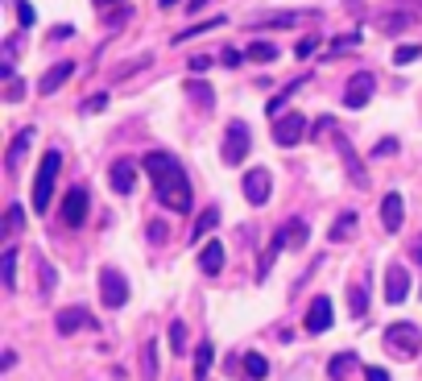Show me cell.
<instances>
[{
	"mask_svg": "<svg viewBox=\"0 0 422 381\" xmlns=\"http://www.w3.org/2000/svg\"><path fill=\"white\" fill-rule=\"evenodd\" d=\"M319 50V38H302L298 46H294V58H307V54H315Z\"/></svg>",
	"mask_w": 422,
	"mask_h": 381,
	"instance_id": "cell-40",
	"label": "cell"
},
{
	"mask_svg": "<svg viewBox=\"0 0 422 381\" xmlns=\"http://www.w3.org/2000/svg\"><path fill=\"white\" fill-rule=\"evenodd\" d=\"M50 290H54V270L42 261V294H50Z\"/></svg>",
	"mask_w": 422,
	"mask_h": 381,
	"instance_id": "cell-43",
	"label": "cell"
},
{
	"mask_svg": "<svg viewBox=\"0 0 422 381\" xmlns=\"http://www.w3.org/2000/svg\"><path fill=\"white\" fill-rule=\"evenodd\" d=\"M4 228H8V233H21V228H25V212H21V203H13V207L4 212Z\"/></svg>",
	"mask_w": 422,
	"mask_h": 381,
	"instance_id": "cell-35",
	"label": "cell"
},
{
	"mask_svg": "<svg viewBox=\"0 0 422 381\" xmlns=\"http://www.w3.org/2000/svg\"><path fill=\"white\" fill-rule=\"evenodd\" d=\"M0 278L8 290H17V249H4V257H0Z\"/></svg>",
	"mask_w": 422,
	"mask_h": 381,
	"instance_id": "cell-26",
	"label": "cell"
},
{
	"mask_svg": "<svg viewBox=\"0 0 422 381\" xmlns=\"http://www.w3.org/2000/svg\"><path fill=\"white\" fill-rule=\"evenodd\" d=\"M211 356H216V348H211V340H203L199 352H195V381H203L211 373Z\"/></svg>",
	"mask_w": 422,
	"mask_h": 381,
	"instance_id": "cell-24",
	"label": "cell"
},
{
	"mask_svg": "<svg viewBox=\"0 0 422 381\" xmlns=\"http://www.w3.org/2000/svg\"><path fill=\"white\" fill-rule=\"evenodd\" d=\"M99 108H108V92L92 95V99H87V104H83V112H99Z\"/></svg>",
	"mask_w": 422,
	"mask_h": 381,
	"instance_id": "cell-42",
	"label": "cell"
},
{
	"mask_svg": "<svg viewBox=\"0 0 422 381\" xmlns=\"http://www.w3.org/2000/svg\"><path fill=\"white\" fill-rule=\"evenodd\" d=\"M281 233H286V244H290V249H302V244L311 240V228H307L302 220H286Z\"/></svg>",
	"mask_w": 422,
	"mask_h": 381,
	"instance_id": "cell-19",
	"label": "cell"
},
{
	"mask_svg": "<svg viewBox=\"0 0 422 381\" xmlns=\"http://www.w3.org/2000/svg\"><path fill=\"white\" fill-rule=\"evenodd\" d=\"M240 190H244V199H248L253 207L269 203V195H274V179H269V170H265V166L248 170V174H244V183H240Z\"/></svg>",
	"mask_w": 422,
	"mask_h": 381,
	"instance_id": "cell-5",
	"label": "cell"
},
{
	"mask_svg": "<svg viewBox=\"0 0 422 381\" xmlns=\"http://www.w3.org/2000/svg\"><path fill=\"white\" fill-rule=\"evenodd\" d=\"M157 4H162V8H174V4H178V0H157Z\"/></svg>",
	"mask_w": 422,
	"mask_h": 381,
	"instance_id": "cell-50",
	"label": "cell"
},
{
	"mask_svg": "<svg viewBox=\"0 0 422 381\" xmlns=\"http://www.w3.org/2000/svg\"><path fill=\"white\" fill-rule=\"evenodd\" d=\"M199 270H203L207 278H216V274L224 270V244H220V240H207V244L199 249Z\"/></svg>",
	"mask_w": 422,
	"mask_h": 381,
	"instance_id": "cell-17",
	"label": "cell"
},
{
	"mask_svg": "<svg viewBox=\"0 0 422 381\" xmlns=\"http://www.w3.org/2000/svg\"><path fill=\"white\" fill-rule=\"evenodd\" d=\"M71 75H75V62H54L46 75L38 79V92H42V95H54L62 83H66V79H71Z\"/></svg>",
	"mask_w": 422,
	"mask_h": 381,
	"instance_id": "cell-16",
	"label": "cell"
},
{
	"mask_svg": "<svg viewBox=\"0 0 422 381\" xmlns=\"http://www.w3.org/2000/svg\"><path fill=\"white\" fill-rule=\"evenodd\" d=\"M373 88H377L373 75H369V71H356V75L348 79V92H344V108H365V104L373 99Z\"/></svg>",
	"mask_w": 422,
	"mask_h": 381,
	"instance_id": "cell-9",
	"label": "cell"
},
{
	"mask_svg": "<svg viewBox=\"0 0 422 381\" xmlns=\"http://www.w3.org/2000/svg\"><path fill=\"white\" fill-rule=\"evenodd\" d=\"M216 224H220V212H216V207H207V212L199 216V224H195V233H190V240L199 244V237H207V233H211Z\"/></svg>",
	"mask_w": 422,
	"mask_h": 381,
	"instance_id": "cell-30",
	"label": "cell"
},
{
	"mask_svg": "<svg viewBox=\"0 0 422 381\" xmlns=\"http://www.w3.org/2000/svg\"><path fill=\"white\" fill-rule=\"evenodd\" d=\"M410 253H414V261H422V237L414 240V249H410Z\"/></svg>",
	"mask_w": 422,
	"mask_h": 381,
	"instance_id": "cell-48",
	"label": "cell"
},
{
	"mask_svg": "<svg viewBox=\"0 0 422 381\" xmlns=\"http://www.w3.org/2000/svg\"><path fill=\"white\" fill-rule=\"evenodd\" d=\"M365 381H389V373L377 369V365H369V369H365Z\"/></svg>",
	"mask_w": 422,
	"mask_h": 381,
	"instance_id": "cell-44",
	"label": "cell"
},
{
	"mask_svg": "<svg viewBox=\"0 0 422 381\" xmlns=\"http://www.w3.org/2000/svg\"><path fill=\"white\" fill-rule=\"evenodd\" d=\"M278 58V46L274 42H253L248 46V62H274Z\"/></svg>",
	"mask_w": 422,
	"mask_h": 381,
	"instance_id": "cell-31",
	"label": "cell"
},
{
	"mask_svg": "<svg viewBox=\"0 0 422 381\" xmlns=\"http://www.w3.org/2000/svg\"><path fill=\"white\" fill-rule=\"evenodd\" d=\"M281 249H286V233H274V240H269V249H265V253H261V261H257V278H265V274H269V270H274V257H278Z\"/></svg>",
	"mask_w": 422,
	"mask_h": 381,
	"instance_id": "cell-18",
	"label": "cell"
},
{
	"mask_svg": "<svg viewBox=\"0 0 422 381\" xmlns=\"http://www.w3.org/2000/svg\"><path fill=\"white\" fill-rule=\"evenodd\" d=\"M29 141H34V129H25V133H17V137H13V145H8V170H17V166H21V158H25Z\"/></svg>",
	"mask_w": 422,
	"mask_h": 381,
	"instance_id": "cell-21",
	"label": "cell"
},
{
	"mask_svg": "<svg viewBox=\"0 0 422 381\" xmlns=\"http://www.w3.org/2000/svg\"><path fill=\"white\" fill-rule=\"evenodd\" d=\"M393 149H398V141H393V137H389V141H381L373 149V158H385V153H393Z\"/></svg>",
	"mask_w": 422,
	"mask_h": 381,
	"instance_id": "cell-45",
	"label": "cell"
},
{
	"mask_svg": "<svg viewBox=\"0 0 422 381\" xmlns=\"http://www.w3.org/2000/svg\"><path fill=\"white\" fill-rule=\"evenodd\" d=\"M422 58V46H398L393 50V67H410Z\"/></svg>",
	"mask_w": 422,
	"mask_h": 381,
	"instance_id": "cell-33",
	"label": "cell"
},
{
	"mask_svg": "<svg viewBox=\"0 0 422 381\" xmlns=\"http://www.w3.org/2000/svg\"><path fill=\"white\" fill-rule=\"evenodd\" d=\"M21 95H25V92H21V83H17V79H8V99H21Z\"/></svg>",
	"mask_w": 422,
	"mask_h": 381,
	"instance_id": "cell-47",
	"label": "cell"
},
{
	"mask_svg": "<svg viewBox=\"0 0 422 381\" xmlns=\"http://www.w3.org/2000/svg\"><path fill=\"white\" fill-rule=\"evenodd\" d=\"M352 365H356V356H352V352L331 356V361H328V377H331V381H344L348 373H352Z\"/></svg>",
	"mask_w": 422,
	"mask_h": 381,
	"instance_id": "cell-22",
	"label": "cell"
},
{
	"mask_svg": "<svg viewBox=\"0 0 422 381\" xmlns=\"http://www.w3.org/2000/svg\"><path fill=\"white\" fill-rule=\"evenodd\" d=\"M149 240L162 244V240H166V228H162V224H149Z\"/></svg>",
	"mask_w": 422,
	"mask_h": 381,
	"instance_id": "cell-46",
	"label": "cell"
},
{
	"mask_svg": "<svg viewBox=\"0 0 422 381\" xmlns=\"http://www.w3.org/2000/svg\"><path fill=\"white\" fill-rule=\"evenodd\" d=\"M385 348L398 352V356H419L422 328L419 324H393V328H385Z\"/></svg>",
	"mask_w": 422,
	"mask_h": 381,
	"instance_id": "cell-3",
	"label": "cell"
},
{
	"mask_svg": "<svg viewBox=\"0 0 422 381\" xmlns=\"http://www.w3.org/2000/svg\"><path fill=\"white\" fill-rule=\"evenodd\" d=\"M248 158V125L244 120H232L228 133H224V162L228 166H240Z\"/></svg>",
	"mask_w": 422,
	"mask_h": 381,
	"instance_id": "cell-6",
	"label": "cell"
},
{
	"mask_svg": "<svg viewBox=\"0 0 422 381\" xmlns=\"http://www.w3.org/2000/svg\"><path fill=\"white\" fill-rule=\"evenodd\" d=\"M410 21H414V17H410L406 8H398V13H385V17H381V29H385V34H402V29H410Z\"/></svg>",
	"mask_w": 422,
	"mask_h": 381,
	"instance_id": "cell-25",
	"label": "cell"
},
{
	"mask_svg": "<svg viewBox=\"0 0 422 381\" xmlns=\"http://www.w3.org/2000/svg\"><path fill=\"white\" fill-rule=\"evenodd\" d=\"M99 298H104V307H112V311L129 303V282H125L120 270H112V265L99 270Z\"/></svg>",
	"mask_w": 422,
	"mask_h": 381,
	"instance_id": "cell-4",
	"label": "cell"
},
{
	"mask_svg": "<svg viewBox=\"0 0 422 381\" xmlns=\"http://www.w3.org/2000/svg\"><path fill=\"white\" fill-rule=\"evenodd\" d=\"M83 220H87V190L71 187L66 199H62V224H66V228H79Z\"/></svg>",
	"mask_w": 422,
	"mask_h": 381,
	"instance_id": "cell-12",
	"label": "cell"
},
{
	"mask_svg": "<svg viewBox=\"0 0 422 381\" xmlns=\"http://www.w3.org/2000/svg\"><path fill=\"white\" fill-rule=\"evenodd\" d=\"M54 328L62 335H75L79 328H92V315H87V307H66L54 315Z\"/></svg>",
	"mask_w": 422,
	"mask_h": 381,
	"instance_id": "cell-15",
	"label": "cell"
},
{
	"mask_svg": "<svg viewBox=\"0 0 422 381\" xmlns=\"http://www.w3.org/2000/svg\"><path fill=\"white\" fill-rule=\"evenodd\" d=\"M331 319H335V307H331V298H328V294H319V298L311 303V311H307V332H311V335L328 332V328H331Z\"/></svg>",
	"mask_w": 422,
	"mask_h": 381,
	"instance_id": "cell-13",
	"label": "cell"
},
{
	"mask_svg": "<svg viewBox=\"0 0 422 381\" xmlns=\"http://www.w3.org/2000/svg\"><path fill=\"white\" fill-rule=\"evenodd\" d=\"M187 92L195 95V99H199V108H203V112H211V108H216V88H207V83H203V79H199V83H195V79H190L187 83Z\"/></svg>",
	"mask_w": 422,
	"mask_h": 381,
	"instance_id": "cell-28",
	"label": "cell"
},
{
	"mask_svg": "<svg viewBox=\"0 0 422 381\" xmlns=\"http://www.w3.org/2000/svg\"><path fill=\"white\" fill-rule=\"evenodd\" d=\"M95 4H99V8H104V4H116V0H95Z\"/></svg>",
	"mask_w": 422,
	"mask_h": 381,
	"instance_id": "cell-51",
	"label": "cell"
},
{
	"mask_svg": "<svg viewBox=\"0 0 422 381\" xmlns=\"http://www.w3.org/2000/svg\"><path fill=\"white\" fill-rule=\"evenodd\" d=\"M170 348L174 352H187V328L183 324H170Z\"/></svg>",
	"mask_w": 422,
	"mask_h": 381,
	"instance_id": "cell-37",
	"label": "cell"
},
{
	"mask_svg": "<svg viewBox=\"0 0 422 381\" xmlns=\"http://www.w3.org/2000/svg\"><path fill=\"white\" fill-rule=\"evenodd\" d=\"M360 38H365L360 29H356V34H344V38H335V42H331V54H339V50H352L356 42H360Z\"/></svg>",
	"mask_w": 422,
	"mask_h": 381,
	"instance_id": "cell-38",
	"label": "cell"
},
{
	"mask_svg": "<svg viewBox=\"0 0 422 381\" xmlns=\"http://www.w3.org/2000/svg\"><path fill=\"white\" fill-rule=\"evenodd\" d=\"M220 62H224V67H228V71H236V67H240V62H248V54H240V50H224V54H220Z\"/></svg>",
	"mask_w": 422,
	"mask_h": 381,
	"instance_id": "cell-39",
	"label": "cell"
},
{
	"mask_svg": "<svg viewBox=\"0 0 422 381\" xmlns=\"http://www.w3.org/2000/svg\"><path fill=\"white\" fill-rule=\"evenodd\" d=\"M17 21H21V29H34L38 25V13H34L29 0H17Z\"/></svg>",
	"mask_w": 422,
	"mask_h": 381,
	"instance_id": "cell-34",
	"label": "cell"
},
{
	"mask_svg": "<svg viewBox=\"0 0 422 381\" xmlns=\"http://www.w3.org/2000/svg\"><path fill=\"white\" fill-rule=\"evenodd\" d=\"M352 233H356V212H344L339 220H335V228H331V240L339 244V240H352Z\"/></svg>",
	"mask_w": 422,
	"mask_h": 381,
	"instance_id": "cell-27",
	"label": "cell"
},
{
	"mask_svg": "<svg viewBox=\"0 0 422 381\" xmlns=\"http://www.w3.org/2000/svg\"><path fill=\"white\" fill-rule=\"evenodd\" d=\"M58 166H62V153H58V149H46V158H42V166H38V179H34V212H46L50 207Z\"/></svg>",
	"mask_w": 422,
	"mask_h": 381,
	"instance_id": "cell-2",
	"label": "cell"
},
{
	"mask_svg": "<svg viewBox=\"0 0 422 381\" xmlns=\"http://www.w3.org/2000/svg\"><path fill=\"white\" fill-rule=\"evenodd\" d=\"M331 141H335V149H339V162H344V170H348V179L356 183V187H369V174H365V166H360V158H356V149H352V141L335 129L331 133Z\"/></svg>",
	"mask_w": 422,
	"mask_h": 381,
	"instance_id": "cell-7",
	"label": "cell"
},
{
	"mask_svg": "<svg viewBox=\"0 0 422 381\" xmlns=\"http://www.w3.org/2000/svg\"><path fill=\"white\" fill-rule=\"evenodd\" d=\"M207 67H211V58H207V54H195V58H190V75H203Z\"/></svg>",
	"mask_w": 422,
	"mask_h": 381,
	"instance_id": "cell-41",
	"label": "cell"
},
{
	"mask_svg": "<svg viewBox=\"0 0 422 381\" xmlns=\"http://www.w3.org/2000/svg\"><path fill=\"white\" fill-rule=\"evenodd\" d=\"M302 137H307V116H302V112H286V116H278L274 141L278 145H298Z\"/></svg>",
	"mask_w": 422,
	"mask_h": 381,
	"instance_id": "cell-8",
	"label": "cell"
},
{
	"mask_svg": "<svg viewBox=\"0 0 422 381\" xmlns=\"http://www.w3.org/2000/svg\"><path fill=\"white\" fill-rule=\"evenodd\" d=\"M402 220H406V203H402L398 190H389V195L381 199V224H385V233H398Z\"/></svg>",
	"mask_w": 422,
	"mask_h": 381,
	"instance_id": "cell-14",
	"label": "cell"
},
{
	"mask_svg": "<svg viewBox=\"0 0 422 381\" xmlns=\"http://www.w3.org/2000/svg\"><path fill=\"white\" fill-rule=\"evenodd\" d=\"M203 4H207V0H187V8H190V13H199Z\"/></svg>",
	"mask_w": 422,
	"mask_h": 381,
	"instance_id": "cell-49",
	"label": "cell"
},
{
	"mask_svg": "<svg viewBox=\"0 0 422 381\" xmlns=\"http://www.w3.org/2000/svg\"><path fill=\"white\" fill-rule=\"evenodd\" d=\"M108 183H112L116 195H133L137 190V166H133V158H116L112 170H108Z\"/></svg>",
	"mask_w": 422,
	"mask_h": 381,
	"instance_id": "cell-10",
	"label": "cell"
},
{
	"mask_svg": "<svg viewBox=\"0 0 422 381\" xmlns=\"http://www.w3.org/2000/svg\"><path fill=\"white\" fill-rule=\"evenodd\" d=\"M145 170H149V179H153L157 199H162L170 212H190V179H187V170H183V162H178L174 153H162V149L145 153Z\"/></svg>",
	"mask_w": 422,
	"mask_h": 381,
	"instance_id": "cell-1",
	"label": "cell"
},
{
	"mask_svg": "<svg viewBox=\"0 0 422 381\" xmlns=\"http://www.w3.org/2000/svg\"><path fill=\"white\" fill-rule=\"evenodd\" d=\"M298 83H302V79H294V83H290V88H286V92H278V95H274V99H269V104H265V112H269V116H278L281 108H286V104H290V95L298 92Z\"/></svg>",
	"mask_w": 422,
	"mask_h": 381,
	"instance_id": "cell-32",
	"label": "cell"
},
{
	"mask_svg": "<svg viewBox=\"0 0 422 381\" xmlns=\"http://www.w3.org/2000/svg\"><path fill=\"white\" fill-rule=\"evenodd\" d=\"M298 17H311V13H278V17H265V25L286 29V25H298Z\"/></svg>",
	"mask_w": 422,
	"mask_h": 381,
	"instance_id": "cell-36",
	"label": "cell"
},
{
	"mask_svg": "<svg viewBox=\"0 0 422 381\" xmlns=\"http://www.w3.org/2000/svg\"><path fill=\"white\" fill-rule=\"evenodd\" d=\"M244 377H248V381L269 377V361H265L261 352H244Z\"/></svg>",
	"mask_w": 422,
	"mask_h": 381,
	"instance_id": "cell-20",
	"label": "cell"
},
{
	"mask_svg": "<svg viewBox=\"0 0 422 381\" xmlns=\"http://www.w3.org/2000/svg\"><path fill=\"white\" fill-rule=\"evenodd\" d=\"M352 315H356V319H360V315H369V278L352 286Z\"/></svg>",
	"mask_w": 422,
	"mask_h": 381,
	"instance_id": "cell-29",
	"label": "cell"
},
{
	"mask_svg": "<svg viewBox=\"0 0 422 381\" xmlns=\"http://www.w3.org/2000/svg\"><path fill=\"white\" fill-rule=\"evenodd\" d=\"M141 373H145V381L157 377V340H145V348H141Z\"/></svg>",
	"mask_w": 422,
	"mask_h": 381,
	"instance_id": "cell-23",
	"label": "cell"
},
{
	"mask_svg": "<svg viewBox=\"0 0 422 381\" xmlns=\"http://www.w3.org/2000/svg\"><path fill=\"white\" fill-rule=\"evenodd\" d=\"M385 298H389L393 307L410 298V270H406V265H398V261L385 270Z\"/></svg>",
	"mask_w": 422,
	"mask_h": 381,
	"instance_id": "cell-11",
	"label": "cell"
}]
</instances>
